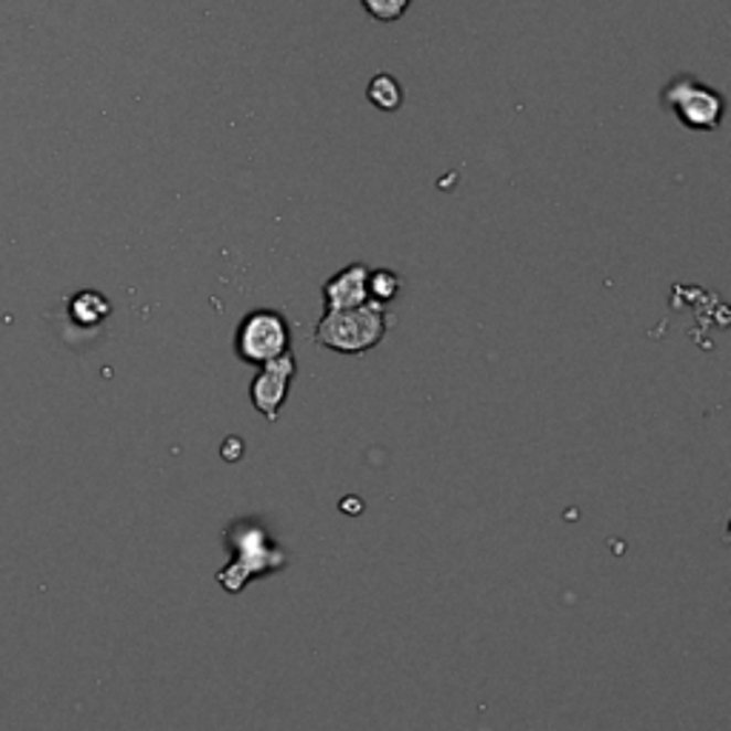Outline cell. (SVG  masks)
I'll return each mask as SVG.
<instances>
[{
    "label": "cell",
    "mask_w": 731,
    "mask_h": 731,
    "mask_svg": "<svg viewBox=\"0 0 731 731\" xmlns=\"http://www.w3.org/2000/svg\"><path fill=\"white\" fill-rule=\"evenodd\" d=\"M223 538H226V552H232V560L226 569L218 572V583L232 594L243 592L248 580L280 572L289 560L261 520H235Z\"/></svg>",
    "instance_id": "cell-1"
},
{
    "label": "cell",
    "mask_w": 731,
    "mask_h": 731,
    "mask_svg": "<svg viewBox=\"0 0 731 731\" xmlns=\"http://www.w3.org/2000/svg\"><path fill=\"white\" fill-rule=\"evenodd\" d=\"M389 331L386 306L363 304L354 309L326 311L315 329V343L340 354H366Z\"/></svg>",
    "instance_id": "cell-2"
},
{
    "label": "cell",
    "mask_w": 731,
    "mask_h": 731,
    "mask_svg": "<svg viewBox=\"0 0 731 731\" xmlns=\"http://www.w3.org/2000/svg\"><path fill=\"white\" fill-rule=\"evenodd\" d=\"M660 100L675 115L677 124L691 131H714L723 124V95L691 75H677L675 81L666 83Z\"/></svg>",
    "instance_id": "cell-3"
},
{
    "label": "cell",
    "mask_w": 731,
    "mask_h": 731,
    "mask_svg": "<svg viewBox=\"0 0 731 731\" xmlns=\"http://www.w3.org/2000/svg\"><path fill=\"white\" fill-rule=\"evenodd\" d=\"M235 352L243 363L263 366L289 352V324L280 311L255 309L241 320L235 335Z\"/></svg>",
    "instance_id": "cell-4"
},
{
    "label": "cell",
    "mask_w": 731,
    "mask_h": 731,
    "mask_svg": "<svg viewBox=\"0 0 731 731\" xmlns=\"http://www.w3.org/2000/svg\"><path fill=\"white\" fill-rule=\"evenodd\" d=\"M297 372V363L289 352L280 354V358L269 360V363L261 366L257 378L252 380V389H248V398L255 403L257 412L266 417L269 423H275L280 417V409L286 403V394H289L292 378Z\"/></svg>",
    "instance_id": "cell-5"
},
{
    "label": "cell",
    "mask_w": 731,
    "mask_h": 731,
    "mask_svg": "<svg viewBox=\"0 0 731 731\" xmlns=\"http://www.w3.org/2000/svg\"><path fill=\"white\" fill-rule=\"evenodd\" d=\"M369 304V266L352 263L340 269L338 275L326 280L324 286V306L326 311L354 309V306Z\"/></svg>",
    "instance_id": "cell-6"
},
{
    "label": "cell",
    "mask_w": 731,
    "mask_h": 731,
    "mask_svg": "<svg viewBox=\"0 0 731 731\" xmlns=\"http://www.w3.org/2000/svg\"><path fill=\"white\" fill-rule=\"evenodd\" d=\"M109 300L100 292H77L70 300V315L81 326H97L104 318H109Z\"/></svg>",
    "instance_id": "cell-7"
},
{
    "label": "cell",
    "mask_w": 731,
    "mask_h": 731,
    "mask_svg": "<svg viewBox=\"0 0 731 731\" xmlns=\"http://www.w3.org/2000/svg\"><path fill=\"white\" fill-rule=\"evenodd\" d=\"M366 92L374 109L380 112H398L403 106V86L394 75H374Z\"/></svg>",
    "instance_id": "cell-8"
},
{
    "label": "cell",
    "mask_w": 731,
    "mask_h": 731,
    "mask_svg": "<svg viewBox=\"0 0 731 731\" xmlns=\"http://www.w3.org/2000/svg\"><path fill=\"white\" fill-rule=\"evenodd\" d=\"M401 295V277L389 269H369V300L386 306Z\"/></svg>",
    "instance_id": "cell-9"
},
{
    "label": "cell",
    "mask_w": 731,
    "mask_h": 731,
    "mask_svg": "<svg viewBox=\"0 0 731 731\" xmlns=\"http://www.w3.org/2000/svg\"><path fill=\"white\" fill-rule=\"evenodd\" d=\"M360 7L366 9V14H372L378 23H394L409 12L412 0H360Z\"/></svg>",
    "instance_id": "cell-10"
}]
</instances>
